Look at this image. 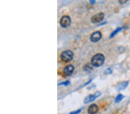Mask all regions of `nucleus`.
<instances>
[{
  "mask_svg": "<svg viewBox=\"0 0 130 114\" xmlns=\"http://www.w3.org/2000/svg\"><path fill=\"white\" fill-rule=\"evenodd\" d=\"M104 62L105 57L102 54H97L94 55L91 60V65L95 67L101 66L104 64Z\"/></svg>",
  "mask_w": 130,
  "mask_h": 114,
  "instance_id": "nucleus-1",
  "label": "nucleus"
},
{
  "mask_svg": "<svg viewBox=\"0 0 130 114\" xmlns=\"http://www.w3.org/2000/svg\"><path fill=\"white\" fill-rule=\"evenodd\" d=\"M74 57L73 52L71 50L63 51L61 54V59L64 62H69L72 61Z\"/></svg>",
  "mask_w": 130,
  "mask_h": 114,
  "instance_id": "nucleus-2",
  "label": "nucleus"
},
{
  "mask_svg": "<svg viewBox=\"0 0 130 114\" xmlns=\"http://www.w3.org/2000/svg\"><path fill=\"white\" fill-rule=\"evenodd\" d=\"M71 18L69 16H63L60 20V24L63 28H67L71 25Z\"/></svg>",
  "mask_w": 130,
  "mask_h": 114,
  "instance_id": "nucleus-3",
  "label": "nucleus"
},
{
  "mask_svg": "<svg viewBox=\"0 0 130 114\" xmlns=\"http://www.w3.org/2000/svg\"><path fill=\"white\" fill-rule=\"evenodd\" d=\"M104 17H105L104 13H102V12L96 14V15H95L94 16H93L92 17H91V22L93 23H97L101 22V21L103 20V18H104Z\"/></svg>",
  "mask_w": 130,
  "mask_h": 114,
  "instance_id": "nucleus-4",
  "label": "nucleus"
},
{
  "mask_svg": "<svg viewBox=\"0 0 130 114\" xmlns=\"http://www.w3.org/2000/svg\"><path fill=\"white\" fill-rule=\"evenodd\" d=\"M101 95V93L100 92H95L94 95H89L88 96H87L84 100V103L85 104H87V103L92 102L93 101H94V100H95L97 98H98Z\"/></svg>",
  "mask_w": 130,
  "mask_h": 114,
  "instance_id": "nucleus-5",
  "label": "nucleus"
},
{
  "mask_svg": "<svg viewBox=\"0 0 130 114\" xmlns=\"http://www.w3.org/2000/svg\"><path fill=\"white\" fill-rule=\"evenodd\" d=\"M102 38V34L100 31H96L91 34L90 36V41L92 42H97Z\"/></svg>",
  "mask_w": 130,
  "mask_h": 114,
  "instance_id": "nucleus-6",
  "label": "nucleus"
},
{
  "mask_svg": "<svg viewBox=\"0 0 130 114\" xmlns=\"http://www.w3.org/2000/svg\"><path fill=\"white\" fill-rule=\"evenodd\" d=\"M74 70V67L72 65L66 66L63 70V73L65 76H70L72 74Z\"/></svg>",
  "mask_w": 130,
  "mask_h": 114,
  "instance_id": "nucleus-7",
  "label": "nucleus"
},
{
  "mask_svg": "<svg viewBox=\"0 0 130 114\" xmlns=\"http://www.w3.org/2000/svg\"><path fill=\"white\" fill-rule=\"evenodd\" d=\"M98 111V107L97 104H93L88 108L87 112L89 114H96Z\"/></svg>",
  "mask_w": 130,
  "mask_h": 114,
  "instance_id": "nucleus-8",
  "label": "nucleus"
},
{
  "mask_svg": "<svg viewBox=\"0 0 130 114\" xmlns=\"http://www.w3.org/2000/svg\"><path fill=\"white\" fill-rule=\"evenodd\" d=\"M128 85V81H123L119 84L118 85V86L117 87V89L118 90H122L125 89L127 88V87Z\"/></svg>",
  "mask_w": 130,
  "mask_h": 114,
  "instance_id": "nucleus-9",
  "label": "nucleus"
},
{
  "mask_svg": "<svg viewBox=\"0 0 130 114\" xmlns=\"http://www.w3.org/2000/svg\"><path fill=\"white\" fill-rule=\"evenodd\" d=\"M122 29H123L122 28H117V29H116V30H114L112 33H111V36H110V38H113V37H114L117 34V33H118L119 32L121 31L122 30Z\"/></svg>",
  "mask_w": 130,
  "mask_h": 114,
  "instance_id": "nucleus-10",
  "label": "nucleus"
},
{
  "mask_svg": "<svg viewBox=\"0 0 130 114\" xmlns=\"http://www.w3.org/2000/svg\"><path fill=\"white\" fill-rule=\"evenodd\" d=\"M123 98L124 96H123V95H121V94H119V95H117V97L115 98V103H118L119 102H120V101L123 100Z\"/></svg>",
  "mask_w": 130,
  "mask_h": 114,
  "instance_id": "nucleus-11",
  "label": "nucleus"
},
{
  "mask_svg": "<svg viewBox=\"0 0 130 114\" xmlns=\"http://www.w3.org/2000/svg\"><path fill=\"white\" fill-rule=\"evenodd\" d=\"M70 84V81H64V82H61L60 84H58V86L60 85H65V86H67L68 85Z\"/></svg>",
  "mask_w": 130,
  "mask_h": 114,
  "instance_id": "nucleus-12",
  "label": "nucleus"
},
{
  "mask_svg": "<svg viewBox=\"0 0 130 114\" xmlns=\"http://www.w3.org/2000/svg\"><path fill=\"white\" fill-rule=\"evenodd\" d=\"M84 70L86 71H91L93 70V68L90 66H86L84 67Z\"/></svg>",
  "mask_w": 130,
  "mask_h": 114,
  "instance_id": "nucleus-13",
  "label": "nucleus"
},
{
  "mask_svg": "<svg viewBox=\"0 0 130 114\" xmlns=\"http://www.w3.org/2000/svg\"><path fill=\"white\" fill-rule=\"evenodd\" d=\"M112 70H111V69L108 68V69H106V70H105V74H109L112 73Z\"/></svg>",
  "mask_w": 130,
  "mask_h": 114,
  "instance_id": "nucleus-14",
  "label": "nucleus"
},
{
  "mask_svg": "<svg viewBox=\"0 0 130 114\" xmlns=\"http://www.w3.org/2000/svg\"><path fill=\"white\" fill-rule=\"evenodd\" d=\"M81 111H82L81 109H80V110L76 111L71 112H70V113H69V114H79L80 112H81Z\"/></svg>",
  "mask_w": 130,
  "mask_h": 114,
  "instance_id": "nucleus-15",
  "label": "nucleus"
},
{
  "mask_svg": "<svg viewBox=\"0 0 130 114\" xmlns=\"http://www.w3.org/2000/svg\"><path fill=\"white\" fill-rule=\"evenodd\" d=\"M129 0H119V3L121 4H124L128 2Z\"/></svg>",
  "mask_w": 130,
  "mask_h": 114,
  "instance_id": "nucleus-16",
  "label": "nucleus"
},
{
  "mask_svg": "<svg viewBox=\"0 0 130 114\" xmlns=\"http://www.w3.org/2000/svg\"><path fill=\"white\" fill-rule=\"evenodd\" d=\"M89 1L91 5H94L95 4V2H96L95 0H89Z\"/></svg>",
  "mask_w": 130,
  "mask_h": 114,
  "instance_id": "nucleus-17",
  "label": "nucleus"
}]
</instances>
